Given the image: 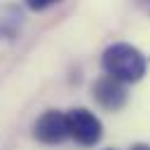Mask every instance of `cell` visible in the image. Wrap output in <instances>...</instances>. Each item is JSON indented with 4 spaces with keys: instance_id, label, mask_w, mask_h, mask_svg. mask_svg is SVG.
<instances>
[{
    "instance_id": "cell-6",
    "label": "cell",
    "mask_w": 150,
    "mask_h": 150,
    "mask_svg": "<svg viewBox=\"0 0 150 150\" xmlns=\"http://www.w3.org/2000/svg\"><path fill=\"white\" fill-rule=\"evenodd\" d=\"M131 150H150V145H145V143H136Z\"/></svg>"
},
{
    "instance_id": "cell-3",
    "label": "cell",
    "mask_w": 150,
    "mask_h": 150,
    "mask_svg": "<svg viewBox=\"0 0 150 150\" xmlns=\"http://www.w3.org/2000/svg\"><path fill=\"white\" fill-rule=\"evenodd\" d=\"M33 136L40 141V143H47V145H56L61 141H66L70 134H68V120L63 112L59 110H47L42 112L35 124H33Z\"/></svg>"
},
{
    "instance_id": "cell-4",
    "label": "cell",
    "mask_w": 150,
    "mask_h": 150,
    "mask_svg": "<svg viewBox=\"0 0 150 150\" xmlns=\"http://www.w3.org/2000/svg\"><path fill=\"white\" fill-rule=\"evenodd\" d=\"M91 94L94 98L105 108V110H120L124 103H127V89H124V82L110 77V75H103L94 82L91 87Z\"/></svg>"
},
{
    "instance_id": "cell-1",
    "label": "cell",
    "mask_w": 150,
    "mask_h": 150,
    "mask_svg": "<svg viewBox=\"0 0 150 150\" xmlns=\"http://www.w3.org/2000/svg\"><path fill=\"white\" fill-rule=\"evenodd\" d=\"M103 70H105V75H110L124 84L138 82L145 75V56L136 47H131L127 42H117L103 52Z\"/></svg>"
},
{
    "instance_id": "cell-2",
    "label": "cell",
    "mask_w": 150,
    "mask_h": 150,
    "mask_svg": "<svg viewBox=\"0 0 150 150\" xmlns=\"http://www.w3.org/2000/svg\"><path fill=\"white\" fill-rule=\"evenodd\" d=\"M68 134L80 143V145H96L103 136V124L101 120L87 110V108H73L68 115Z\"/></svg>"
},
{
    "instance_id": "cell-5",
    "label": "cell",
    "mask_w": 150,
    "mask_h": 150,
    "mask_svg": "<svg viewBox=\"0 0 150 150\" xmlns=\"http://www.w3.org/2000/svg\"><path fill=\"white\" fill-rule=\"evenodd\" d=\"M30 9H35V12H40V9H47V7H52V5H56V2H61V0H23Z\"/></svg>"
}]
</instances>
